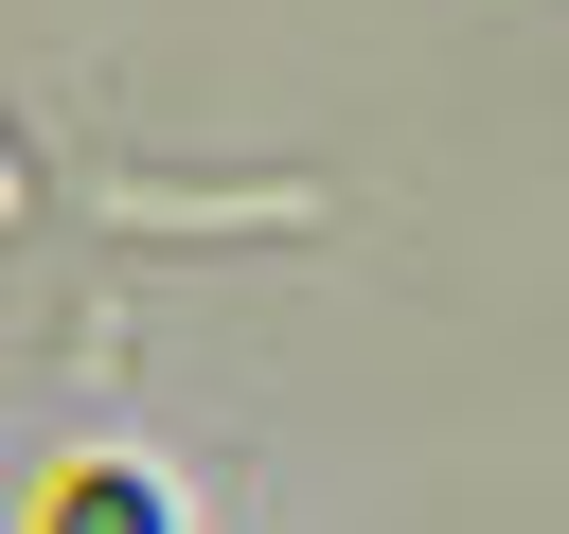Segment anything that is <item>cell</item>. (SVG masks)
<instances>
[{"mask_svg":"<svg viewBox=\"0 0 569 534\" xmlns=\"http://www.w3.org/2000/svg\"><path fill=\"white\" fill-rule=\"evenodd\" d=\"M36 534H160V481H124V463H71V481L36 498Z\"/></svg>","mask_w":569,"mask_h":534,"instance_id":"cell-1","label":"cell"}]
</instances>
